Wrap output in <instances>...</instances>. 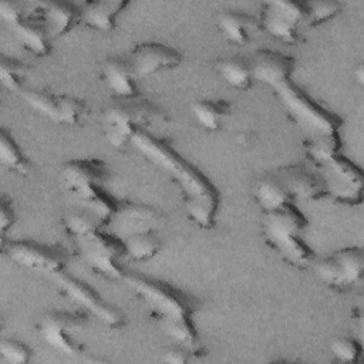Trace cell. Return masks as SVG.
I'll use <instances>...</instances> for the list:
<instances>
[{
    "label": "cell",
    "mask_w": 364,
    "mask_h": 364,
    "mask_svg": "<svg viewBox=\"0 0 364 364\" xmlns=\"http://www.w3.org/2000/svg\"><path fill=\"white\" fill-rule=\"evenodd\" d=\"M169 122L168 112L152 101L141 97L119 100L104 109L101 132L112 148L124 149L131 145V139L138 131H151L155 127H166Z\"/></svg>",
    "instance_id": "277c9868"
},
{
    "label": "cell",
    "mask_w": 364,
    "mask_h": 364,
    "mask_svg": "<svg viewBox=\"0 0 364 364\" xmlns=\"http://www.w3.org/2000/svg\"><path fill=\"white\" fill-rule=\"evenodd\" d=\"M111 178L108 164L100 158H75L61 168V179L65 191L78 203L104 223L112 218L118 200L104 189Z\"/></svg>",
    "instance_id": "3957f363"
},
{
    "label": "cell",
    "mask_w": 364,
    "mask_h": 364,
    "mask_svg": "<svg viewBox=\"0 0 364 364\" xmlns=\"http://www.w3.org/2000/svg\"><path fill=\"white\" fill-rule=\"evenodd\" d=\"M253 81L266 84L272 88L290 81L296 68V60L277 50L257 48L249 58Z\"/></svg>",
    "instance_id": "ac0fdd59"
},
{
    "label": "cell",
    "mask_w": 364,
    "mask_h": 364,
    "mask_svg": "<svg viewBox=\"0 0 364 364\" xmlns=\"http://www.w3.org/2000/svg\"><path fill=\"white\" fill-rule=\"evenodd\" d=\"M28 77H30V68L26 63L14 57L1 55L0 81L3 87H6L9 91L23 92L26 90V82Z\"/></svg>",
    "instance_id": "f546056e"
},
{
    "label": "cell",
    "mask_w": 364,
    "mask_h": 364,
    "mask_svg": "<svg viewBox=\"0 0 364 364\" xmlns=\"http://www.w3.org/2000/svg\"><path fill=\"white\" fill-rule=\"evenodd\" d=\"M324 193L341 205L355 206L363 202L364 175L358 165L338 154L316 166Z\"/></svg>",
    "instance_id": "9c48e42d"
},
{
    "label": "cell",
    "mask_w": 364,
    "mask_h": 364,
    "mask_svg": "<svg viewBox=\"0 0 364 364\" xmlns=\"http://www.w3.org/2000/svg\"><path fill=\"white\" fill-rule=\"evenodd\" d=\"M102 80L107 88L118 100L139 98L136 78L125 57H111L102 65Z\"/></svg>",
    "instance_id": "ffe728a7"
},
{
    "label": "cell",
    "mask_w": 364,
    "mask_h": 364,
    "mask_svg": "<svg viewBox=\"0 0 364 364\" xmlns=\"http://www.w3.org/2000/svg\"><path fill=\"white\" fill-rule=\"evenodd\" d=\"M14 220H16V210H14L13 200L6 193H3L0 198V230L3 236L9 229H11V226L14 225Z\"/></svg>",
    "instance_id": "e575fe53"
},
{
    "label": "cell",
    "mask_w": 364,
    "mask_h": 364,
    "mask_svg": "<svg viewBox=\"0 0 364 364\" xmlns=\"http://www.w3.org/2000/svg\"><path fill=\"white\" fill-rule=\"evenodd\" d=\"M74 242L82 260L94 273L108 280H122L127 272L121 264V259L125 256L121 237L100 228L75 237Z\"/></svg>",
    "instance_id": "52a82bcc"
},
{
    "label": "cell",
    "mask_w": 364,
    "mask_h": 364,
    "mask_svg": "<svg viewBox=\"0 0 364 364\" xmlns=\"http://www.w3.org/2000/svg\"><path fill=\"white\" fill-rule=\"evenodd\" d=\"M20 95L31 109L57 124L78 125L88 112L87 104L73 95L33 88H26Z\"/></svg>",
    "instance_id": "4fadbf2b"
},
{
    "label": "cell",
    "mask_w": 364,
    "mask_h": 364,
    "mask_svg": "<svg viewBox=\"0 0 364 364\" xmlns=\"http://www.w3.org/2000/svg\"><path fill=\"white\" fill-rule=\"evenodd\" d=\"M255 199L264 213L294 202L273 173H269L257 181L255 186Z\"/></svg>",
    "instance_id": "484cf974"
},
{
    "label": "cell",
    "mask_w": 364,
    "mask_h": 364,
    "mask_svg": "<svg viewBox=\"0 0 364 364\" xmlns=\"http://www.w3.org/2000/svg\"><path fill=\"white\" fill-rule=\"evenodd\" d=\"M1 252L16 264L48 276L63 273L73 257L70 249L63 245H46L31 239H3Z\"/></svg>",
    "instance_id": "ba28073f"
},
{
    "label": "cell",
    "mask_w": 364,
    "mask_h": 364,
    "mask_svg": "<svg viewBox=\"0 0 364 364\" xmlns=\"http://www.w3.org/2000/svg\"><path fill=\"white\" fill-rule=\"evenodd\" d=\"M125 256L135 262H146L155 257L161 249V239L156 230L134 233L122 239Z\"/></svg>",
    "instance_id": "83f0119b"
},
{
    "label": "cell",
    "mask_w": 364,
    "mask_h": 364,
    "mask_svg": "<svg viewBox=\"0 0 364 364\" xmlns=\"http://www.w3.org/2000/svg\"><path fill=\"white\" fill-rule=\"evenodd\" d=\"M122 282L176 344L188 348L199 347L193 297L166 282L139 273H125Z\"/></svg>",
    "instance_id": "7a4b0ae2"
},
{
    "label": "cell",
    "mask_w": 364,
    "mask_h": 364,
    "mask_svg": "<svg viewBox=\"0 0 364 364\" xmlns=\"http://www.w3.org/2000/svg\"><path fill=\"white\" fill-rule=\"evenodd\" d=\"M306 9V16H304V23L309 26H320L333 17H336L343 6L338 1H306L304 3Z\"/></svg>",
    "instance_id": "4dcf8cb0"
},
{
    "label": "cell",
    "mask_w": 364,
    "mask_h": 364,
    "mask_svg": "<svg viewBox=\"0 0 364 364\" xmlns=\"http://www.w3.org/2000/svg\"><path fill=\"white\" fill-rule=\"evenodd\" d=\"M31 348L16 338H4L0 343V357L9 364H27L31 358Z\"/></svg>",
    "instance_id": "1f68e13d"
},
{
    "label": "cell",
    "mask_w": 364,
    "mask_h": 364,
    "mask_svg": "<svg viewBox=\"0 0 364 364\" xmlns=\"http://www.w3.org/2000/svg\"><path fill=\"white\" fill-rule=\"evenodd\" d=\"M205 351L200 347L196 348H188L183 346H176L173 348H169L166 353H164V361L171 364H185L196 358V355H203Z\"/></svg>",
    "instance_id": "836d02e7"
},
{
    "label": "cell",
    "mask_w": 364,
    "mask_h": 364,
    "mask_svg": "<svg viewBox=\"0 0 364 364\" xmlns=\"http://www.w3.org/2000/svg\"><path fill=\"white\" fill-rule=\"evenodd\" d=\"M272 173L280 181L293 200H317L326 196L318 173L310 171L304 165H283L274 169Z\"/></svg>",
    "instance_id": "d6986e66"
},
{
    "label": "cell",
    "mask_w": 364,
    "mask_h": 364,
    "mask_svg": "<svg viewBox=\"0 0 364 364\" xmlns=\"http://www.w3.org/2000/svg\"><path fill=\"white\" fill-rule=\"evenodd\" d=\"M215 68L219 77L236 90L245 91L253 84L249 60L243 58L242 55L223 57L215 63Z\"/></svg>",
    "instance_id": "d4e9b609"
},
{
    "label": "cell",
    "mask_w": 364,
    "mask_h": 364,
    "mask_svg": "<svg viewBox=\"0 0 364 364\" xmlns=\"http://www.w3.org/2000/svg\"><path fill=\"white\" fill-rule=\"evenodd\" d=\"M128 4L127 0L85 1L80 4V23L97 31H111Z\"/></svg>",
    "instance_id": "44dd1931"
},
{
    "label": "cell",
    "mask_w": 364,
    "mask_h": 364,
    "mask_svg": "<svg viewBox=\"0 0 364 364\" xmlns=\"http://www.w3.org/2000/svg\"><path fill=\"white\" fill-rule=\"evenodd\" d=\"M364 272V250L360 246L338 249L314 263L317 279L330 289L344 291L358 284Z\"/></svg>",
    "instance_id": "7c38bea8"
},
{
    "label": "cell",
    "mask_w": 364,
    "mask_h": 364,
    "mask_svg": "<svg viewBox=\"0 0 364 364\" xmlns=\"http://www.w3.org/2000/svg\"><path fill=\"white\" fill-rule=\"evenodd\" d=\"M272 90L291 121L304 132L306 138L340 132L343 119L318 104L304 90L294 84L293 80Z\"/></svg>",
    "instance_id": "8992f818"
},
{
    "label": "cell",
    "mask_w": 364,
    "mask_h": 364,
    "mask_svg": "<svg viewBox=\"0 0 364 364\" xmlns=\"http://www.w3.org/2000/svg\"><path fill=\"white\" fill-rule=\"evenodd\" d=\"M306 9L303 1L269 0L262 3L259 27L283 43H296L300 26L304 23Z\"/></svg>",
    "instance_id": "5bb4252c"
},
{
    "label": "cell",
    "mask_w": 364,
    "mask_h": 364,
    "mask_svg": "<svg viewBox=\"0 0 364 364\" xmlns=\"http://www.w3.org/2000/svg\"><path fill=\"white\" fill-rule=\"evenodd\" d=\"M53 280L63 296L81 306L88 314H91L105 327L111 330H118L124 326L125 320L122 313L117 307L105 301L102 296L87 282L67 274L65 272L53 276Z\"/></svg>",
    "instance_id": "8fae6325"
},
{
    "label": "cell",
    "mask_w": 364,
    "mask_h": 364,
    "mask_svg": "<svg viewBox=\"0 0 364 364\" xmlns=\"http://www.w3.org/2000/svg\"><path fill=\"white\" fill-rule=\"evenodd\" d=\"M125 58L135 78L142 80L156 73L176 68L182 63L183 55L168 44L146 41L134 46Z\"/></svg>",
    "instance_id": "9a60e30c"
},
{
    "label": "cell",
    "mask_w": 364,
    "mask_h": 364,
    "mask_svg": "<svg viewBox=\"0 0 364 364\" xmlns=\"http://www.w3.org/2000/svg\"><path fill=\"white\" fill-rule=\"evenodd\" d=\"M161 220L162 216L155 208L145 203L124 200L118 202L107 229L124 239L134 233L156 230Z\"/></svg>",
    "instance_id": "e0dca14e"
},
{
    "label": "cell",
    "mask_w": 364,
    "mask_h": 364,
    "mask_svg": "<svg viewBox=\"0 0 364 364\" xmlns=\"http://www.w3.org/2000/svg\"><path fill=\"white\" fill-rule=\"evenodd\" d=\"M41 7L51 38L65 36L80 23V6L73 1H41Z\"/></svg>",
    "instance_id": "603a6c76"
},
{
    "label": "cell",
    "mask_w": 364,
    "mask_h": 364,
    "mask_svg": "<svg viewBox=\"0 0 364 364\" xmlns=\"http://www.w3.org/2000/svg\"><path fill=\"white\" fill-rule=\"evenodd\" d=\"M87 323V311L48 310L41 316L37 331L43 341L54 350L67 355H80L85 347L75 338V333L82 330Z\"/></svg>",
    "instance_id": "30bf717a"
},
{
    "label": "cell",
    "mask_w": 364,
    "mask_h": 364,
    "mask_svg": "<svg viewBox=\"0 0 364 364\" xmlns=\"http://www.w3.org/2000/svg\"><path fill=\"white\" fill-rule=\"evenodd\" d=\"M0 162L20 176L30 175L33 169L30 159L6 128H0Z\"/></svg>",
    "instance_id": "4316f807"
},
{
    "label": "cell",
    "mask_w": 364,
    "mask_h": 364,
    "mask_svg": "<svg viewBox=\"0 0 364 364\" xmlns=\"http://www.w3.org/2000/svg\"><path fill=\"white\" fill-rule=\"evenodd\" d=\"M307 225L304 213L290 202L264 213L263 233L266 242L284 262L294 267H306L314 260L313 249L303 239Z\"/></svg>",
    "instance_id": "5b68a950"
},
{
    "label": "cell",
    "mask_w": 364,
    "mask_h": 364,
    "mask_svg": "<svg viewBox=\"0 0 364 364\" xmlns=\"http://www.w3.org/2000/svg\"><path fill=\"white\" fill-rule=\"evenodd\" d=\"M216 26L222 36L233 44L250 43L259 27V20L243 10H223L216 17Z\"/></svg>",
    "instance_id": "7402d4cb"
},
{
    "label": "cell",
    "mask_w": 364,
    "mask_h": 364,
    "mask_svg": "<svg viewBox=\"0 0 364 364\" xmlns=\"http://www.w3.org/2000/svg\"><path fill=\"white\" fill-rule=\"evenodd\" d=\"M131 146L148 162L162 169L179 188L188 218L200 229H212L220 203L219 191L193 164L185 159L168 139L141 129Z\"/></svg>",
    "instance_id": "6da1fadb"
},
{
    "label": "cell",
    "mask_w": 364,
    "mask_h": 364,
    "mask_svg": "<svg viewBox=\"0 0 364 364\" xmlns=\"http://www.w3.org/2000/svg\"><path fill=\"white\" fill-rule=\"evenodd\" d=\"M232 105L228 100L205 98L192 102L191 112L195 121L206 131H219L229 117Z\"/></svg>",
    "instance_id": "cb8c5ba5"
},
{
    "label": "cell",
    "mask_w": 364,
    "mask_h": 364,
    "mask_svg": "<svg viewBox=\"0 0 364 364\" xmlns=\"http://www.w3.org/2000/svg\"><path fill=\"white\" fill-rule=\"evenodd\" d=\"M330 351L341 363H355L361 355L363 347L351 337H337L331 341Z\"/></svg>",
    "instance_id": "d6a6232c"
},
{
    "label": "cell",
    "mask_w": 364,
    "mask_h": 364,
    "mask_svg": "<svg viewBox=\"0 0 364 364\" xmlns=\"http://www.w3.org/2000/svg\"><path fill=\"white\" fill-rule=\"evenodd\" d=\"M353 77L355 78V81H357L360 85H363V82H364V65H363L361 63L355 67V70H354V73H353Z\"/></svg>",
    "instance_id": "d590c367"
},
{
    "label": "cell",
    "mask_w": 364,
    "mask_h": 364,
    "mask_svg": "<svg viewBox=\"0 0 364 364\" xmlns=\"http://www.w3.org/2000/svg\"><path fill=\"white\" fill-rule=\"evenodd\" d=\"M341 146H343V142H341L340 132L331 134V135L306 138L304 141L306 155L313 162L314 166H318L326 161L331 159L333 156L341 154Z\"/></svg>",
    "instance_id": "f1b7e54d"
},
{
    "label": "cell",
    "mask_w": 364,
    "mask_h": 364,
    "mask_svg": "<svg viewBox=\"0 0 364 364\" xmlns=\"http://www.w3.org/2000/svg\"><path fill=\"white\" fill-rule=\"evenodd\" d=\"M9 27L16 34L21 47L36 57H47L51 51V36L44 18L41 1L33 3Z\"/></svg>",
    "instance_id": "2e32d148"
}]
</instances>
